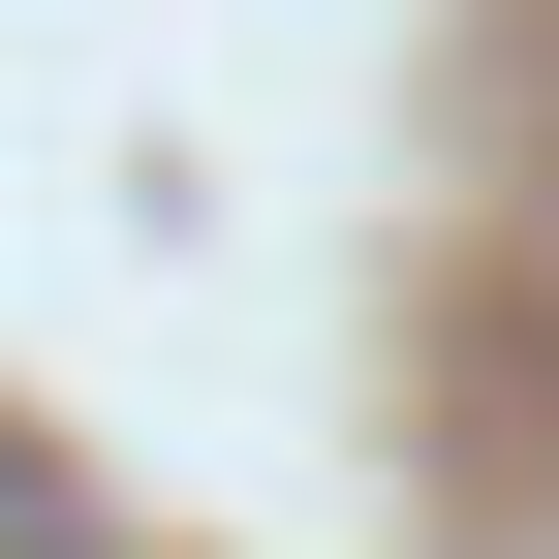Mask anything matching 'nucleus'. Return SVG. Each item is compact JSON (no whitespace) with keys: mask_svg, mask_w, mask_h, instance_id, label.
<instances>
[{"mask_svg":"<svg viewBox=\"0 0 559 559\" xmlns=\"http://www.w3.org/2000/svg\"><path fill=\"white\" fill-rule=\"evenodd\" d=\"M0 559H62V466H32V436H0Z\"/></svg>","mask_w":559,"mask_h":559,"instance_id":"nucleus-1","label":"nucleus"}]
</instances>
